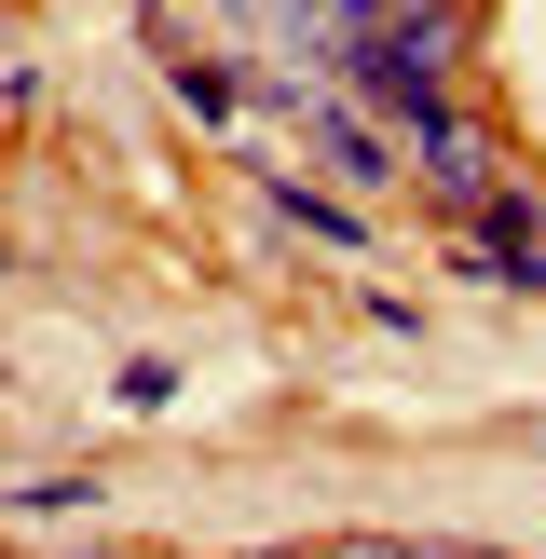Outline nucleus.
Here are the masks:
<instances>
[{"label": "nucleus", "mask_w": 546, "mask_h": 559, "mask_svg": "<svg viewBox=\"0 0 546 559\" xmlns=\"http://www.w3.org/2000/svg\"><path fill=\"white\" fill-rule=\"evenodd\" d=\"M342 559H410V546H342Z\"/></svg>", "instance_id": "f03ea898"}, {"label": "nucleus", "mask_w": 546, "mask_h": 559, "mask_svg": "<svg viewBox=\"0 0 546 559\" xmlns=\"http://www.w3.org/2000/svg\"><path fill=\"white\" fill-rule=\"evenodd\" d=\"M314 136H328V164H342V178H382V136L355 123V109H314Z\"/></svg>", "instance_id": "f257e3e1"}, {"label": "nucleus", "mask_w": 546, "mask_h": 559, "mask_svg": "<svg viewBox=\"0 0 546 559\" xmlns=\"http://www.w3.org/2000/svg\"><path fill=\"white\" fill-rule=\"evenodd\" d=\"M246 559H287V546H246Z\"/></svg>", "instance_id": "7ed1b4c3"}]
</instances>
